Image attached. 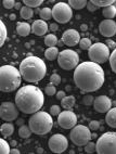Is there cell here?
I'll return each mask as SVG.
<instances>
[{"label": "cell", "mask_w": 116, "mask_h": 154, "mask_svg": "<svg viewBox=\"0 0 116 154\" xmlns=\"http://www.w3.org/2000/svg\"><path fill=\"white\" fill-rule=\"evenodd\" d=\"M105 75L100 64L91 61L83 62L74 71V83L84 92H93L103 86Z\"/></svg>", "instance_id": "cell-1"}, {"label": "cell", "mask_w": 116, "mask_h": 154, "mask_svg": "<svg viewBox=\"0 0 116 154\" xmlns=\"http://www.w3.org/2000/svg\"><path fill=\"white\" fill-rule=\"evenodd\" d=\"M15 104L24 114H35L39 112L44 103V94L41 89L35 85H26L17 90Z\"/></svg>", "instance_id": "cell-2"}, {"label": "cell", "mask_w": 116, "mask_h": 154, "mask_svg": "<svg viewBox=\"0 0 116 154\" xmlns=\"http://www.w3.org/2000/svg\"><path fill=\"white\" fill-rule=\"evenodd\" d=\"M22 78L27 83H38L47 74V65L42 59L28 55L21 62L19 67Z\"/></svg>", "instance_id": "cell-3"}, {"label": "cell", "mask_w": 116, "mask_h": 154, "mask_svg": "<svg viewBox=\"0 0 116 154\" xmlns=\"http://www.w3.org/2000/svg\"><path fill=\"white\" fill-rule=\"evenodd\" d=\"M22 83L20 69L13 65L6 64L0 67V89L2 92H12L19 89Z\"/></svg>", "instance_id": "cell-4"}, {"label": "cell", "mask_w": 116, "mask_h": 154, "mask_svg": "<svg viewBox=\"0 0 116 154\" xmlns=\"http://www.w3.org/2000/svg\"><path fill=\"white\" fill-rule=\"evenodd\" d=\"M28 126L33 134H36L38 136L47 135L48 132L51 131L53 127L52 116L50 113L39 111L31 116L28 121Z\"/></svg>", "instance_id": "cell-5"}, {"label": "cell", "mask_w": 116, "mask_h": 154, "mask_svg": "<svg viewBox=\"0 0 116 154\" xmlns=\"http://www.w3.org/2000/svg\"><path fill=\"white\" fill-rule=\"evenodd\" d=\"M96 144L98 154H116V132H104Z\"/></svg>", "instance_id": "cell-6"}, {"label": "cell", "mask_w": 116, "mask_h": 154, "mask_svg": "<svg viewBox=\"0 0 116 154\" xmlns=\"http://www.w3.org/2000/svg\"><path fill=\"white\" fill-rule=\"evenodd\" d=\"M69 139L75 146H85L92 139L91 130L89 129V127L85 126V125H76L73 129H71Z\"/></svg>", "instance_id": "cell-7"}, {"label": "cell", "mask_w": 116, "mask_h": 154, "mask_svg": "<svg viewBox=\"0 0 116 154\" xmlns=\"http://www.w3.org/2000/svg\"><path fill=\"white\" fill-rule=\"evenodd\" d=\"M88 55L91 62L97 64H103L110 60L111 51L105 44L96 42V44H92L91 48L88 50Z\"/></svg>", "instance_id": "cell-8"}, {"label": "cell", "mask_w": 116, "mask_h": 154, "mask_svg": "<svg viewBox=\"0 0 116 154\" xmlns=\"http://www.w3.org/2000/svg\"><path fill=\"white\" fill-rule=\"evenodd\" d=\"M58 63L62 69L71 71L75 69L79 65V55L75 50L65 49L62 50L58 58Z\"/></svg>", "instance_id": "cell-9"}, {"label": "cell", "mask_w": 116, "mask_h": 154, "mask_svg": "<svg viewBox=\"0 0 116 154\" xmlns=\"http://www.w3.org/2000/svg\"><path fill=\"white\" fill-rule=\"evenodd\" d=\"M52 17L56 23L65 24L73 17V9L67 2H58L52 8Z\"/></svg>", "instance_id": "cell-10"}, {"label": "cell", "mask_w": 116, "mask_h": 154, "mask_svg": "<svg viewBox=\"0 0 116 154\" xmlns=\"http://www.w3.org/2000/svg\"><path fill=\"white\" fill-rule=\"evenodd\" d=\"M19 112V107L13 102H2V104L0 106V116H1V119L6 123H11V122L17 119Z\"/></svg>", "instance_id": "cell-11"}, {"label": "cell", "mask_w": 116, "mask_h": 154, "mask_svg": "<svg viewBox=\"0 0 116 154\" xmlns=\"http://www.w3.org/2000/svg\"><path fill=\"white\" fill-rule=\"evenodd\" d=\"M48 146L49 149L53 153H62L67 149L69 146V140L62 134H55L50 138L48 141Z\"/></svg>", "instance_id": "cell-12"}, {"label": "cell", "mask_w": 116, "mask_h": 154, "mask_svg": "<svg viewBox=\"0 0 116 154\" xmlns=\"http://www.w3.org/2000/svg\"><path fill=\"white\" fill-rule=\"evenodd\" d=\"M58 124L63 129H73L77 124V116L72 110H65L58 116Z\"/></svg>", "instance_id": "cell-13"}, {"label": "cell", "mask_w": 116, "mask_h": 154, "mask_svg": "<svg viewBox=\"0 0 116 154\" xmlns=\"http://www.w3.org/2000/svg\"><path fill=\"white\" fill-rule=\"evenodd\" d=\"M62 42L67 47H74L76 45H79L80 40V35L76 29H66L62 35Z\"/></svg>", "instance_id": "cell-14"}, {"label": "cell", "mask_w": 116, "mask_h": 154, "mask_svg": "<svg viewBox=\"0 0 116 154\" xmlns=\"http://www.w3.org/2000/svg\"><path fill=\"white\" fill-rule=\"evenodd\" d=\"M100 34L106 38L116 35V22L114 20H103L99 25Z\"/></svg>", "instance_id": "cell-15"}, {"label": "cell", "mask_w": 116, "mask_h": 154, "mask_svg": "<svg viewBox=\"0 0 116 154\" xmlns=\"http://www.w3.org/2000/svg\"><path fill=\"white\" fill-rule=\"evenodd\" d=\"M93 107L98 113H108L112 109V100L106 96H99L94 99Z\"/></svg>", "instance_id": "cell-16"}, {"label": "cell", "mask_w": 116, "mask_h": 154, "mask_svg": "<svg viewBox=\"0 0 116 154\" xmlns=\"http://www.w3.org/2000/svg\"><path fill=\"white\" fill-rule=\"evenodd\" d=\"M49 30V25L46 21L42 20H36L32 24V33L37 36H44L48 33Z\"/></svg>", "instance_id": "cell-17"}, {"label": "cell", "mask_w": 116, "mask_h": 154, "mask_svg": "<svg viewBox=\"0 0 116 154\" xmlns=\"http://www.w3.org/2000/svg\"><path fill=\"white\" fill-rule=\"evenodd\" d=\"M17 33L22 37H26L32 33V25L26 22H19L17 25Z\"/></svg>", "instance_id": "cell-18"}, {"label": "cell", "mask_w": 116, "mask_h": 154, "mask_svg": "<svg viewBox=\"0 0 116 154\" xmlns=\"http://www.w3.org/2000/svg\"><path fill=\"white\" fill-rule=\"evenodd\" d=\"M105 122L112 128H116V107H112L105 116Z\"/></svg>", "instance_id": "cell-19"}, {"label": "cell", "mask_w": 116, "mask_h": 154, "mask_svg": "<svg viewBox=\"0 0 116 154\" xmlns=\"http://www.w3.org/2000/svg\"><path fill=\"white\" fill-rule=\"evenodd\" d=\"M0 131L3 138H9L14 132V125L12 123H3L0 127Z\"/></svg>", "instance_id": "cell-20"}, {"label": "cell", "mask_w": 116, "mask_h": 154, "mask_svg": "<svg viewBox=\"0 0 116 154\" xmlns=\"http://www.w3.org/2000/svg\"><path fill=\"white\" fill-rule=\"evenodd\" d=\"M59 54H60V51H59V49L56 47L48 48V49L44 51V57H46V59L49 61L58 60Z\"/></svg>", "instance_id": "cell-21"}, {"label": "cell", "mask_w": 116, "mask_h": 154, "mask_svg": "<svg viewBox=\"0 0 116 154\" xmlns=\"http://www.w3.org/2000/svg\"><path fill=\"white\" fill-rule=\"evenodd\" d=\"M75 102H76V99L74 96H66L61 101V105L64 110H72L75 105Z\"/></svg>", "instance_id": "cell-22"}, {"label": "cell", "mask_w": 116, "mask_h": 154, "mask_svg": "<svg viewBox=\"0 0 116 154\" xmlns=\"http://www.w3.org/2000/svg\"><path fill=\"white\" fill-rule=\"evenodd\" d=\"M102 14L105 20H113L116 17V7H114V5L106 7L102 10Z\"/></svg>", "instance_id": "cell-23"}, {"label": "cell", "mask_w": 116, "mask_h": 154, "mask_svg": "<svg viewBox=\"0 0 116 154\" xmlns=\"http://www.w3.org/2000/svg\"><path fill=\"white\" fill-rule=\"evenodd\" d=\"M58 44H59V39L54 34H48V35H46V37H44V45L48 48L56 47Z\"/></svg>", "instance_id": "cell-24"}, {"label": "cell", "mask_w": 116, "mask_h": 154, "mask_svg": "<svg viewBox=\"0 0 116 154\" xmlns=\"http://www.w3.org/2000/svg\"><path fill=\"white\" fill-rule=\"evenodd\" d=\"M67 3L71 6L72 9H75V10H81V9H84L85 7H87L88 1H86V0H69Z\"/></svg>", "instance_id": "cell-25"}, {"label": "cell", "mask_w": 116, "mask_h": 154, "mask_svg": "<svg viewBox=\"0 0 116 154\" xmlns=\"http://www.w3.org/2000/svg\"><path fill=\"white\" fill-rule=\"evenodd\" d=\"M7 37H8V30H7L6 24L2 21H0V46L1 47L6 42Z\"/></svg>", "instance_id": "cell-26"}, {"label": "cell", "mask_w": 116, "mask_h": 154, "mask_svg": "<svg viewBox=\"0 0 116 154\" xmlns=\"http://www.w3.org/2000/svg\"><path fill=\"white\" fill-rule=\"evenodd\" d=\"M39 17H40V20H42V21L51 20V17H52V9L48 8V7L42 8L40 10V12H39Z\"/></svg>", "instance_id": "cell-27"}, {"label": "cell", "mask_w": 116, "mask_h": 154, "mask_svg": "<svg viewBox=\"0 0 116 154\" xmlns=\"http://www.w3.org/2000/svg\"><path fill=\"white\" fill-rule=\"evenodd\" d=\"M32 134H33V131H32L29 126H27V125H23V126L20 127L19 136L21 138H23V139H27V138H29L32 136Z\"/></svg>", "instance_id": "cell-28"}, {"label": "cell", "mask_w": 116, "mask_h": 154, "mask_svg": "<svg viewBox=\"0 0 116 154\" xmlns=\"http://www.w3.org/2000/svg\"><path fill=\"white\" fill-rule=\"evenodd\" d=\"M20 15H21V17H22V19H24V20L32 19V17H33V15H34L33 9L24 6L22 9H21V11H20Z\"/></svg>", "instance_id": "cell-29"}, {"label": "cell", "mask_w": 116, "mask_h": 154, "mask_svg": "<svg viewBox=\"0 0 116 154\" xmlns=\"http://www.w3.org/2000/svg\"><path fill=\"white\" fill-rule=\"evenodd\" d=\"M10 143L6 139H0V154H10Z\"/></svg>", "instance_id": "cell-30"}, {"label": "cell", "mask_w": 116, "mask_h": 154, "mask_svg": "<svg viewBox=\"0 0 116 154\" xmlns=\"http://www.w3.org/2000/svg\"><path fill=\"white\" fill-rule=\"evenodd\" d=\"M94 6H97L98 8H106L108 6L114 5V0H91Z\"/></svg>", "instance_id": "cell-31"}, {"label": "cell", "mask_w": 116, "mask_h": 154, "mask_svg": "<svg viewBox=\"0 0 116 154\" xmlns=\"http://www.w3.org/2000/svg\"><path fill=\"white\" fill-rule=\"evenodd\" d=\"M42 2H44L42 0H24V1H23V3H24L25 6L28 7V8H32V9L33 8L37 9Z\"/></svg>", "instance_id": "cell-32"}, {"label": "cell", "mask_w": 116, "mask_h": 154, "mask_svg": "<svg viewBox=\"0 0 116 154\" xmlns=\"http://www.w3.org/2000/svg\"><path fill=\"white\" fill-rule=\"evenodd\" d=\"M91 46H92L91 40L89 38H87V37L81 38V40H80V42H79V47L83 50H89L91 48Z\"/></svg>", "instance_id": "cell-33"}, {"label": "cell", "mask_w": 116, "mask_h": 154, "mask_svg": "<svg viewBox=\"0 0 116 154\" xmlns=\"http://www.w3.org/2000/svg\"><path fill=\"white\" fill-rule=\"evenodd\" d=\"M110 66L112 71L114 72L116 74V49L113 50L112 52H111V57H110Z\"/></svg>", "instance_id": "cell-34"}, {"label": "cell", "mask_w": 116, "mask_h": 154, "mask_svg": "<svg viewBox=\"0 0 116 154\" xmlns=\"http://www.w3.org/2000/svg\"><path fill=\"white\" fill-rule=\"evenodd\" d=\"M44 92H46V94L47 96H53V94H56V88H55V86L53 85V84H48L47 86H46V88H44Z\"/></svg>", "instance_id": "cell-35"}, {"label": "cell", "mask_w": 116, "mask_h": 154, "mask_svg": "<svg viewBox=\"0 0 116 154\" xmlns=\"http://www.w3.org/2000/svg\"><path fill=\"white\" fill-rule=\"evenodd\" d=\"M85 151L87 152V153H93V152L97 151V144L90 141V142H88L85 146Z\"/></svg>", "instance_id": "cell-36"}, {"label": "cell", "mask_w": 116, "mask_h": 154, "mask_svg": "<svg viewBox=\"0 0 116 154\" xmlns=\"http://www.w3.org/2000/svg\"><path fill=\"white\" fill-rule=\"evenodd\" d=\"M50 83L53 84L54 86L60 85V84H61V76H60L59 74H56V73L52 74L51 76H50Z\"/></svg>", "instance_id": "cell-37"}, {"label": "cell", "mask_w": 116, "mask_h": 154, "mask_svg": "<svg viewBox=\"0 0 116 154\" xmlns=\"http://www.w3.org/2000/svg\"><path fill=\"white\" fill-rule=\"evenodd\" d=\"M94 102V98L91 96V94H86V96H84L83 98V104L84 105H92Z\"/></svg>", "instance_id": "cell-38"}, {"label": "cell", "mask_w": 116, "mask_h": 154, "mask_svg": "<svg viewBox=\"0 0 116 154\" xmlns=\"http://www.w3.org/2000/svg\"><path fill=\"white\" fill-rule=\"evenodd\" d=\"M61 112L62 111L60 105H52V106L50 107V114H51V116H59Z\"/></svg>", "instance_id": "cell-39"}, {"label": "cell", "mask_w": 116, "mask_h": 154, "mask_svg": "<svg viewBox=\"0 0 116 154\" xmlns=\"http://www.w3.org/2000/svg\"><path fill=\"white\" fill-rule=\"evenodd\" d=\"M89 129L91 131H97L100 129V122L99 121H91L89 123Z\"/></svg>", "instance_id": "cell-40"}, {"label": "cell", "mask_w": 116, "mask_h": 154, "mask_svg": "<svg viewBox=\"0 0 116 154\" xmlns=\"http://www.w3.org/2000/svg\"><path fill=\"white\" fill-rule=\"evenodd\" d=\"M15 1L14 0H3L2 1V6L6 9H12L15 7Z\"/></svg>", "instance_id": "cell-41"}, {"label": "cell", "mask_w": 116, "mask_h": 154, "mask_svg": "<svg viewBox=\"0 0 116 154\" xmlns=\"http://www.w3.org/2000/svg\"><path fill=\"white\" fill-rule=\"evenodd\" d=\"M105 45L108 47V49H112V50H115L116 49V42H114V40H112V39H108L106 42H105Z\"/></svg>", "instance_id": "cell-42"}, {"label": "cell", "mask_w": 116, "mask_h": 154, "mask_svg": "<svg viewBox=\"0 0 116 154\" xmlns=\"http://www.w3.org/2000/svg\"><path fill=\"white\" fill-rule=\"evenodd\" d=\"M87 9H88L89 12H94V11H97L99 8H98L97 6H94L93 3H92V1H88V3H87Z\"/></svg>", "instance_id": "cell-43"}, {"label": "cell", "mask_w": 116, "mask_h": 154, "mask_svg": "<svg viewBox=\"0 0 116 154\" xmlns=\"http://www.w3.org/2000/svg\"><path fill=\"white\" fill-rule=\"evenodd\" d=\"M55 96H56V99L58 100H63L64 98H65V97H66V94H65V91H63V90H60V91H58V92H56V94H55Z\"/></svg>", "instance_id": "cell-44"}, {"label": "cell", "mask_w": 116, "mask_h": 154, "mask_svg": "<svg viewBox=\"0 0 116 154\" xmlns=\"http://www.w3.org/2000/svg\"><path fill=\"white\" fill-rule=\"evenodd\" d=\"M58 29H59V25L56 24V23H51V24L49 25V30H51L52 33L56 32Z\"/></svg>", "instance_id": "cell-45"}, {"label": "cell", "mask_w": 116, "mask_h": 154, "mask_svg": "<svg viewBox=\"0 0 116 154\" xmlns=\"http://www.w3.org/2000/svg\"><path fill=\"white\" fill-rule=\"evenodd\" d=\"M10 154H21V152H20L19 149H11V152H10Z\"/></svg>", "instance_id": "cell-46"}, {"label": "cell", "mask_w": 116, "mask_h": 154, "mask_svg": "<svg viewBox=\"0 0 116 154\" xmlns=\"http://www.w3.org/2000/svg\"><path fill=\"white\" fill-rule=\"evenodd\" d=\"M14 8L17 9V10H20V11H21V9L23 8L22 3H21V2H17V3H15V7H14Z\"/></svg>", "instance_id": "cell-47"}, {"label": "cell", "mask_w": 116, "mask_h": 154, "mask_svg": "<svg viewBox=\"0 0 116 154\" xmlns=\"http://www.w3.org/2000/svg\"><path fill=\"white\" fill-rule=\"evenodd\" d=\"M80 29L83 30V32H86V30H88V25L83 24L81 26H80Z\"/></svg>", "instance_id": "cell-48"}, {"label": "cell", "mask_w": 116, "mask_h": 154, "mask_svg": "<svg viewBox=\"0 0 116 154\" xmlns=\"http://www.w3.org/2000/svg\"><path fill=\"white\" fill-rule=\"evenodd\" d=\"M17 125H21V126H23V121H22V119H17Z\"/></svg>", "instance_id": "cell-49"}, {"label": "cell", "mask_w": 116, "mask_h": 154, "mask_svg": "<svg viewBox=\"0 0 116 154\" xmlns=\"http://www.w3.org/2000/svg\"><path fill=\"white\" fill-rule=\"evenodd\" d=\"M10 20L14 21V20H15V14H11V15H10Z\"/></svg>", "instance_id": "cell-50"}, {"label": "cell", "mask_w": 116, "mask_h": 154, "mask_svg": "<svg viewBox=\"0 0 116 154\" xmlns=\"http://www.w3.org/2000/svg\"><path fill=\"white\" fill-rule=\"evenodd\" d=\"M11 144H12V146H15V144H17V142H15V141H12Z\"/></svg>", "instance_id": "cell-51"}, {"label": "cell", "mask_w": 116, "mask_h": 154, "mask_svg": "<svg viewBox=\"0 0 116 154\" xmlns=\"http://www.w3.org/2000/svg\"><path fill=\"white\" fill-rule=\"evenodd\" d=\"M114 7H116V1H114Z\"/></svg>", "instance_id": "cell-52"}]
</instances>
